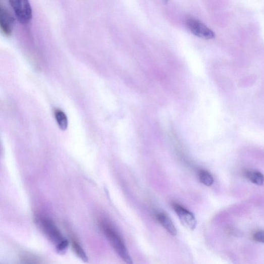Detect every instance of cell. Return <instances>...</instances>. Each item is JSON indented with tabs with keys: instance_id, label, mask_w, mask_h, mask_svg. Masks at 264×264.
Masks as SVG:
<instances>
[{
	"instance_id": "obj_1",
	"label": "cell",
	"mask_w": 264,
	"mask_h": 264,
	"mask_svg": "<svg viewBox=\"0 0 264 264\" xmlns=\"http://www.w3.org/2000/svg\"><path fill=\"white\" fill-rule=\"evenodd\" d=\"M38 224L46 237L55 246L57 252L61 255L65 254L69 246V241L53 221L46 218H40Z\"/></svg>"
},
{
	"instance_id": "obj_2",
	"label": "cell",
	"mask_w": 264,
	"mask_h": 264,
	"mask_svg": "<svg viewBox=\"0 0 264 264\" xmlns=\"http://www.w3.org/2000/svg\"><path fill=\"white\" fill-rule=\"evenodd\" d=\"M102 232L117 254L127 264H133L123 239L117 230L109 223L102 222L100 225Z\"/></svg>"
},
{
	"instance_id": "obj_3",
	"label": "cell",
	"mask_w": 264,
	"mask_h": 264,
	"mask_svg": "<svg viewBox=\"0 0 264 264\" xmlns=\"http://www.w3.org/2000/svg\"><path fill=\"white\" fill-rule=\"evenodd\" d=\"M20 22L27 23L32 18V10L28 0H11L10 2Z\"/></svg>"
},
{
	"instance_id": "obj_4",
	"label": "cell",
	"mask_w": 264,
	"mask_h": 264,
	"mask_svg": "<svg viewBox=\"0 0 264 264\" xmlns=\"http://www.w3.org/2000/svg\"><path fill=\"white\" fill-rule=\"evenodd\" d=\"M172 207L185 228L190 230H193L196 228L197 221L193 213L176 203H173Z\"/></svg>"
},
{
	"instance_id": "obj_5",
	"label": "cell",
	"mask_w": 264,
	"mask_h": 264,
	"mask_svg": "<svg viewBox=\"0 0 264 264\" xmlns=\"http://www.w3.org/2000/svg\"><path fill=\"white\" fill-rule=\"evenodd\" d=\"M186 26L192 33L199 37L211 39L215 37V33L210 29L196 19H187Z\"/></svg>"
},
{
	"instance_id": "obj_6",
	"label": "cell",
	"mask_w": 264,
	"mask_h": 264,
	"mask_svg": "<svg viewBox=\"0 0 264 264\" xmlns=\"http://www.w3.org/2000/svg\"><path fill=\"white\" fill-rule=\"evenodd\" d=\"M15 19L13 16L2 4H0V26L7 35L12 34Z\"/></svg>"
},
{
	"instance_id": "obj_7",
	"label": "cell",
	"mask_w": 264,
	"mask_h": 264,
	"mask_svg": "<svg viewBox=\"0 0 264 264\" xmlns=\"http://www.w3.org/2000/svg\"><path fill=\"white\" fill-rule=\"evenodd\" d=\"M157 221L170 234L175 236L177 234V230L169 216L163 212H158L155 215Z\"/></svg>"
},
{
	"instance_id": "obj_8",
	"label": "cell",
	"mask_w": 264,
	"mask_h": 264,
	"mask_svg": "<svg viewBox=\"0 0 264 264\" xmlns=\"http://www.w3.org/2000/svg\"><path fill=\"white\" fill-rule=\"evenodd\" d=\"M243 175L247 180L255 185L261 186L264 183V176L259 172L246 170L244 171Z\"/></svg>"
},
{
	"instance_id": "obj_9",
	"label": "cell",
	"mask_w": 264,
	"mask_h": 264,
	"mask_svg": "<svg viewBox=\"0 0 264 264\" xmlns=\"http://www.w3.org/2000/svg\"><path fill=\"white\" fill-rule=\"evenodd\" d=\"M71 245L72 247H73V249L77 256L83 261L85 262H88V258L85 250L78 242L77 240L74 237L72 238Z\"/></svg>"
},
{
	"instance_id": "obj_10",
	"label": "cell",
	"mask_w": 264,
	"mask_h": 264,
	"mask_svg": "<svg viewBox=\"0 0 264 264\" xmlns=\"http://www.w3.org/2000/svg\"><path fill=\"white\" fill-rule=\"evenodd\" d=\"M55 115L60 128L63 130H66L68 127V122L66 114L61 110L57 109L55 110Z\"/></svg>"
},
{
	"instance_id": "obj_11",
	"label": "cell",
	"mask_w": 264,
	"mask_h": 264,
	"mask_svg": "<svg viewBox=\"0 0 264 264\" xmlns=\"http://www.w3.org/2000/svg\"><path fill=\"white\" fill-rule=\"evenodd\" d=\"M199 179L200 182L206 186H210L214 183V178L212 175L204 170L199 172Z\"/></svg>"
},
{
	"instance_id": "obj_12",
	"label": "cell",
	"mask_w": 264,
	"mask_h": 264,
	"mask_svg": "<svg viewBox=\"0 0 264 264\" xmlns=\"http://www.w3.org/2000/svg\"><path fill=\"white\" fill-rule=\"evenodd\" d=\"M20 261L22 264H41L38 257L30 254L22 255L20 258Z\"/></svg>"
},
{
	"instance_id": "obj_13",
	"label": "cell",
	"mask_w": 264,
	"mask_h": 264,
	"mask_svg": "<svg viewBox=\"0 0 264 264\" xmlns=\"http://www.w3.org/2000/svg\"><path fill=\"white\" fill-rule=\"evenodd\" d=\"M253 238L255 241L264 244V230L255 232L253 235Z\"/></svg>"
}]
</instances>
